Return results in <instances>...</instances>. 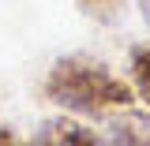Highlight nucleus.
<instances>
[{"label": "nucleus", "mask_w": 150, "mask_h": 146, "mask_svg": "<svg viewBox=\"0 0 150 146\" xmlns=\"http://www.w3.org/2000/svg\"><path fill=\"white\" fill-rule=\"evenodd\" d=\"M128 71H131V90H135V97L150 109V41L131 45V53H128Z\"/></svg>", "instance_id": "nucleus-4"}, {"label": "nucleus", "mask_w": 150, "mask_h": 146, "mask_svg": "<svg viewBox=\"0 0 150 146\" xmlns=\"http://www.w3.org/2000/svg\"><path fill=\"white\" fill-rule=\"evenodd\" d=\"M41 94H45V101L68 112H79V116H109L135 101L131 83H124L120 75H112L101 60L86 53L60 56L45 75Z\"/></svg>", "instance_id": "nucleus-1"}, {"label": "nucleus", "mask_w": 150, "mask_h": 146, "mask_svg": "<svg viewBox=\"0 0 150 146\" xmlns=\"http://www.w3.org/2000/svg\"><path fill=\"white\" fill-rule=\"evenodd\" d=\"M26 146H105V139L94 128L71 120V116H49V120L30 135Z\"/></svg>", "instance_id": "nucleus-2"}, {"label": "nucleus", "mask_w": 150, "mask_h": 146, "mask_svg": "<svg viewBox=\"0 0 150 146\" xmlns=\"http://www.w3.org/2000/svg\"><path fill=\"white\" fill-rule=\"evenodd\" d=\"M135 8H139V15H143V23L150 26V0H135Z\"/></svg>", "instance_id": "nucleus-7"}, {"label": "nucleus", "mask_w": 150, "mask_h": 146, "mask_svg": "<svg viewBox=\"0 0 150 146\" xmlns=\"http://www.w3.org/2000/svg\"><path fill=\"white\" fill-rule=\"evenodd\" d=\"M75 8L83 19H90L98 26H112L124 15V0H75Z\"/></svg>", "instance_id": "nucleus-5"}, {"label": "nucleus", "mask_w": 150, "mask_h": 146, "mask_svg": "<svg viewBox=\"0 0 150 146\" xmlns=\"http://www.w3.org/2000/svg\"><path fill=\"white\" fill-rule=\"evenodd\" d=\"M0 146H19V139H15V131L8 128V124H0Z\"/></svg>", "instance_id": "nucleus-6"}, {"label": "nucleus", "mask_w": 150, "mask_h": 146, "mask_svg": "<svg viewBox=\"0 0 150 146\" xmlns=\"http://www.w3.org/2000/svg\"><path fill=\"white\" fill-rule=\"evenodd\" d=\"M105 146H150V109H116Z\"/></svg>", "instance_id": "nucleus-3"}]
</instances>
